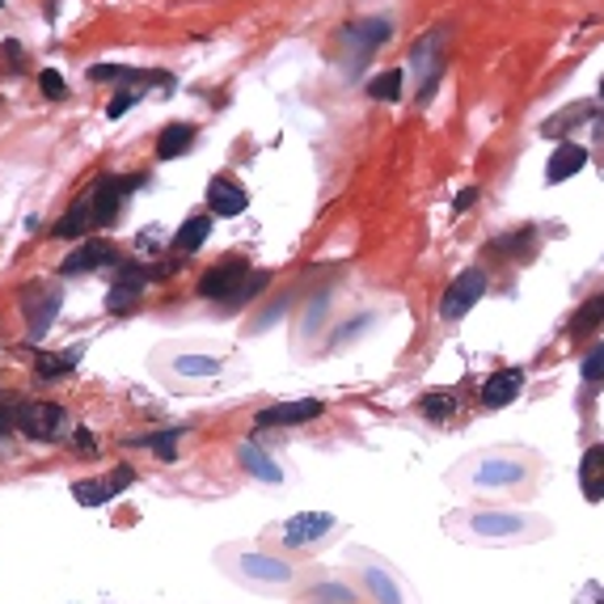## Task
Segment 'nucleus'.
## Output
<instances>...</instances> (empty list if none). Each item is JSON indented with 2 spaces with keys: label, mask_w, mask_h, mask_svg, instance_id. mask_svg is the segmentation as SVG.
Returning a JSON list of instances; mask_svg holds the SVG:
<instances>
[{
  "label": "nucleus",
  "mask_w": 604,
  "mask_h": 604,
  "mask_svg": "<svg viewBox=\"0 0 604 604\" xmlns=\"http://www.w3.org/2000/svg\"><path fill=\"white\" fill-rule=\"evenodd\" d=\"M601 97H604V81H601Z\"/></svg>",
  "instance_id": "41"
},
{
  "label": "nucleus",
  "mask_w": 604,
  "mask_h": 604,
  "mask_svg": "<svg viewBox=\"0 0 604 604\" xmlns=\"http://www.w3.org/2000/svg\"><path fill=\"white\" fill-rule=\"evenodd\" d=\"M245 279H250L245 258H224V263H216L212 271H203L199 296H203V300H233V296L242 292Z\"/></svg>",
  "instance_id": "5"
},
{
  "label": "nucleus",
  "mask_w": 604,
  "mask_h": 604,
  "mask_svg": "<svg viewBox=\"0 0 604 604\" xmlns=\"http://www.w3.org/2000/svg\"><path fill=\"white\" fill-rule=\"evenodd\" d=\"M520 389H524V368H499L483 385V406L504 411V406H511L520 398Z\"/></svg>",
  "instance_id": "15"
},
{
  "label": "nucleus",
  "mask_w": 604,
  "mask_h": 604,
  "mask_svg": "<svg viewBox=\"0 0 604 604\" xmlns=\"http://www.w3.org/2000/svg\"><path fill=\"white\" fill-rule=\"evenodd\" d=\"M474 194H478V191H460V199H457V212H465V208L474 203Z\"/></svg>",
  "instance_id": "40"
},
{
  "label": "nucleus",
  "mask_w": 604,
  "mask_h": 604,
  "mask_svg": "<svg viewBox=\"0 0 604 604\" xmlns=\"http://www.w3.org/2000/svg\"><path fill=\"white\" fill-rule=\"evenodd\" d=\"M460 406V398H453V393H427L423 402H418V414H427L432 423H444V418H453Z\"/></svg>",
  "instance_id": "26"
},
{
  "label": "nucleus",
  "mask_w": 604,
  "mask_h": 604,
  "mask_svg": "<svg viewBox=\"0 0 604 604\" xmlns=\"http://www.w3.org/2000/svg\"><path fill=\"white\" fill-rule=\"evenodd\" d=\"M237 457H242L245 474H254V478H263V483H284V469H279L275 460L266 457V453H258L254 444H245Z\"/></svg>",
  "instance_id": "23"
},
{
  "label": "nucleus",
  "mask_w": 604,
  "mask_h": 604,
  "mask_svg": "<svg viewBox=\"0 0 604 604\" xmlns=\"http://www.w3.org/2000/svg\"><path fill=\"white\" fill-rule=\"evenodd\" d=\"M89 224H94V208H89V191H85L73 203V208L64 212V220L55 224V233H60V237H81V233H85Z\"/></svg>",
  "instance_id": "22"
},
{
  "label": "nucleus",
  "mask_w": 604,
  "mask_h": 604,
  "mask_svg": "<svg viewBox=\"0 0 604 604\" xmlns=\"http://www.w3.org/2000/svg\"><path fill=\"white\" fill-rule=\"evenodd\" d=\"M321 411H326V402H317V398L279 402V406H266V411H258L254 427H296V423H314V418H321Z\"/></svg>",
  "instance_id": "8"
},
{
  "label": "nucleus",
  "mask_w": 604,
  "mask_h": 604,
  "mask_svg": "<svg viewBox=\"0 0 604 604\" xmlns=\"http://www.w3.org/2000/svg\"><path fill=\"white\" fill-rule=\"evenodd\" d=\"M592 115H596V106H592V102H580V106H571V110H562V115H554V119L545 123V136H562V131H571V123L592 119Z\"/></svg>",
  "instance_id": "30"
},
{
  "label": "nucleus",
  "mask_w": 604,
  "mask_h": 604,
  "mask_svg": "<svg viewBox=\"0 0 604 604\" xmlns=\"http://www.w3.org/2000/svg\"><path fill=\"white\" fill-rule=\"evenodd\" d=\"M266 279H271V275H266V271H258V275H254V271H250V279H245V284H242V292H237V296H233V300H229V309H237V305H245V300H254V296H258V292L266 288Z\"/></svg>",
  "instance_id": "32"
},
{
  "label": "nucleus",
  "mask_w": 604,
  "mask_h": 604,
  "mask_svg": "<svg viewBox=\"0 0 604 604\" xmlns=\"http://www.w3.org/2000/svg\"><path fill=\"white\" fill-rule=\"evenodd\" d=\"M580 490L583 499H592V504H601L604 499V444H592L580 460Z\"/></svg>",
  "instance_id": "18"
},
{
  "label": "nucleus",
  "mask_w": 604,
  "mask_h": 604,
  "mask_svg": "<svg viewBox=\"0 0 604 604\" xmlns=\"http://www.w3.org/2000/svg\"><path fill=\"white\" fill-rule=\"evenodd\" d=\"M81 360V347H68V351H55V356H39V377L51 381V377H68L73 372V363Z\"/></svg>",
  "instance_id": "25"
},
{
  "label": "nucleus",
  "mask_w": 604,
  "mask_h": 604,
  "mask_svg": "<svg viewBox=\"0 0 604 604\" xmlns=\"http://www.w3.org/2000/svg\"><path fill=\"white\" fill-rule=\"evenodd\" d=\"M208 208H212V216H242L250 208V194L233 178H212L208 182Z\"/></svg>",
  "instance_id": "17"
},
{
  "label": "nucleus",
  "mask_w": 604,
  "mask_h": 604,
  "mask_svg": "<svg viewBox=\"0 0 604 604\" xmlns=\"http://www.w3.org/2000/svg\"><path fill=\"white\" fill-rule=\"evenodd\" d=\"M39 89H43L47 97H64V94H68V85H64V76H60V73H43V76H39Z\"/></svg>",
  "instance_id": "38"
},
{
  "label": "nucleus",
  "mask_w": 604,
  "mask_h": 604,
  "mask_svg": "<svg viewBox=\"0 0 604 604\" xmlns=\"http://www.w3.org/2000/svg\"><path fill=\"white\" fill-rule=\"evenodd\" d=\"M583 166H587V148L571 145V140H562V145L550 152V161H545V182H550V187H558V182H566V178L583 173Z\"/></svg>",
  "instance_id": "16"
},
{
  "label": "nucleus",
  "mask_w": 604,
  "mask_h": 604,
  "mask_svg": "<svg viewBox=\"0 0 604 604\" xmlns=\"http://www.w3.org/2000/svg\"><path fill=\"white\" fill-rule=\"evenodd\" d=\"M342 39H347L351 55H356V60L363 64V60H368L372 51L385 47L389 39H393V22H389V18H368V22L347 25V34H342Z\"/></svg>",
  "instance_id": "10"
},
{
  "label": "nucleus",
  "mask_w": 604,
  "mask_h": 604,
  "mask_svg": "<svg viewBox=\"0 0 604 604\" xmlns=\"http://www.w3.org/2000/svg\"><path fill=\"white\" fill-rule=\"evenodd\" d=\"M469 524H474L478 532H486V537H504V532L524 529V520H520V516H474Z\"/></svg>",
  "instance_id": "28"
},
{
  "label": "nucleus",
  "mask_w": 604,
  "mask_h": 604,
  "mask_svg": "<svg viewBox=\"0 0 604 604\" xmlns=\"http://www.w3.org/2000/svg\"><path fill=\"white\" fill-rule=\"evenodd\" d=\"M444 43H448V30H432V34H423L411 51V68L418 73V94L432 97V85L439 68H444Z\"/></svg>",
  "instance_id": "4"
},
{
  "label": "nucleus",
  "mask_w": 604,
  "mask_h": 604,
  "mask_svg": "<svg viewBox=\"0 0 604 604\" xmlns=\"http://www.w3.org/2000/svg\"><path fill=\"white\" fill-rule=\"evenodd\" d=\"M178 427H173V432H161V435H152V439H148V444H152V448H157V453H161V457L166 460H173V453H178Z\"/></svg>",
  "instance_id": "35"
},
{
  "label": "nucleus",
  "mask_w": 604,
  "mask_h": 604,
  "mask_svg": "<svg viewBox=\"0 0 604 604\" xmlns=\"http://www.w3.org/2000/svg\"><path fill=\"white\" fill-rule=\"evenodd\" d=\"M127 187H140V178H97L94 187H89V208H94V224L97 229H106L110 220L119 216V203L123 194H127Z\"/></svg>",
  "instance_id": "7"
},
{
  "label": "nucleus",
  "mask_w": 604,
  "mask_h": 604,
  "mask_svg": "<svg viewBox=\"0 0 604 604\" xmlns=\"http://www.w3.org/2000/svg\"><path fill=\"white\" fill-rule=\"evenodd\" d=\"M532 250H537V229H532V224H520L516 233H508V237H495V242H490V254L511 258V263H529Z\"/></svg>",
  "instance_id": "19"
},
{
  "label": "nucleus",
  "mask_w": 604,
  "mask_h": 604,
  "mask_svg": "<svg viewBox=\"0 0 604 604\" xmlns=\"http://www.w3.org/2000/svg\"><path fill=\"white\" fill-rule=\"evenodd\" d=\"M22 314H25V335L39 342L47 335V326L60 314V292L47 288V284H30L22 288Z\"/></svg>",
  "instance_id": "3"
},
{
  "label": "nucleus",
  "mask_w": 604,
  "mask_h": 604,
  "mask_svg": "<svg viewBox=\"0 0 604 604\" xmlns=\"http://www.w3.org/2000/svg\"><path fill=\"white\" fill-rule=\"evenodd\" d=\"M469 465H474V483L478 486H516L529 474V465H520L511 457H478Z\"/></svg>",
  "instance_id": "14"
},
{
  "label": "nucleus",
  "mask_w": 604,
  "mask_h": 604,
  "mask_svg": "<svg viewBox=\"0 0 604 604\" xmlns=\"http://www.w3.org/2000/svg\"><path fill=\"white\" fill-rule=\"evenodd\" d=\"M0 60H4V64H0L4 73H22V68H25L22 43H13V39H9V43H0Z\"/></svg>",
  "instance_id": "33"
},
{
  "label": "nucleus",
  "mask_w": 604,
  "mask_h": 604,
  "mask_svg": "<svg viewBox=\"0 0 604 604\" xmlns=\"http://www.w3.org/2000/svg\"><path fill=\"white\" fill-rule=\"evenodd\" d=\"M131 68H123V64H97L94 73H89V81H131Z\"/></svg>",
  "instance_id": "36"
},
{
  "label": "nucleus",
  "mask_w": 604,
  "mask_h": 604,
  "mask_svg": "<svg viewBox=\"0 0 604 604\" xmlns=\"http://www.w3.org/2000/svg\"><path fill=\"white\" fill-rule=\"evenodd\" d=\"M148 279H152V271H145V266H127L119 279H115L110 296H106V309H110V314H131V309L140 305V292H145Z\"/></svg>",
  "instance_id": "13"
},
{
  "label": "nucleus",
  "mask_w": 604,
  "mask_h": 604,
  "mask_svg": "<svg viewBox=\"0 0 604 604\" xmlns=\"http://www.w3.org/2000/svg\"><path fill=\"white\" fill-rule=\"evenodd\" d=\"M194 140V127L191 123H170L166 131H161V140H157V157L161 161H173V157H182Z\"/></svg>",
  "instance_id": "21"
},
{
  "label": "nucleus",
  "mask_w": 604,
  "mask_h": 604,
  "mask_svg": "<svg viewBox=\"0 0 604 604\" xmlns=\"http://www.w3.org/2000/svg\"><path fill=\"white\" fill-rule=\"evenodd\" d=\"M330 529H335V516H326V511H300V516H292L288 524H284V545H292V550L314 545Z\"/></svg>",
  "instance_id": "12"
},
{
  "label": "nucleus",
  "mask_w": 604,
  "mask_h": 604,
  "mask_svg": "<svg viewBox=\"0 0 604 604\" xmlns=\"http://www.w3.org/2000/svg\"><path fill=\"white\" fill-rule=\"evenodd\" d=\"M76 444H81V448H94V435L85 432V427H76Z\"/></svg>",
  "instance_id": "39"
},
{
  "label": "nucleus",
  "mask_w": 604,
  "mask_h": 604,
  "mask_svg": "<svg viewBox=\"0 0 604 604\" xmlns=\"http://www.w3.org/2000/svg\"><path fill=\"white\" fill-rule=\"evenodd\" d=\"M601 326H604V292H601V296H592L580 314L571 317V339H580V342L592 339Z\"/></svg>",
  "instance_id": "20"
},
{
  "label": "nucleus",
  "mask_w": 604,
  "mask_h": 604,
  "mask_svg": "<svg viewBox=\"0 0 604 604\" xmlns=\"http://www.w3.org/2000/svg\"><path fill=\"white\" fill-rule=\"evenodd\" d=\"M110 263H119V245L106 242V237H89L64 258V275H85V271H102Z\"/></svg>",
  "instance_id": "9"
},
{
  "label": "nucleus",
  "mask_w": 604,
  "mask_h": 604,
  "mask_svg": "<svg viewBox=\"0 0 604 604\" xmlns=\"http://www.w3.org/2000/svg\"><path fill=\"white\" fill-rule=\"evenodd\" d=\"M368 97H377V102H398V97H402V73L389 68V73L372 76V81H368Z\"/></svg>",
  "instance_id": "27"
},
{
  "label": "nucleus",
  "mask_w": 604,
  "mask_h": 604,
  "mask_svg": "<svg viewBox=\"0 0 604 604\" xmlns=\"http://www.w3.org/2000/svg\"><path fill=\"white\" fill-rule=\"evenodd\" d=\"M131 483H136V474H131V469H115L110 478H89V483H76L73 495H76V504H81V508H102V504H110L123 486H131Z\"/></svg>",
  "instance_id": "11"
},
{
  "label": "nucleus",
  "mask_w": 604,
  "mask_h": 604,
  "mask_svg": "<svg viewBox=\"0 0 604 604\" xmlns=\"http://www.w3.org/2000/svg\"><path fill=\"white\" fill-rule=\"evenodd\" d=\"M140 102V94H119V97H110V106H106V119H123L131 106Z\"/></svg>",
  "instance_id": "37"
},
{
  "label": "nucleus",
  "mask_w": 604,
  "mask_h": 604,
  "mask_svg": "<svg viewBox=\"0 0 604 604\" xmlns=\"http://www.w3.org/2000/svg\"><path fill=\"white\" fill-rule=\"evenodd\" d=\"M483 296H486V271L483 266H465L457 279L448 284V292H444V300H439V317H444V321H460V317L483 300Z\"/></svg>",
  "instance_id": "2"
},
{
  "label": "nucleus",
  "mask_w": 604,
  "mask_h": 604,
  "mask_svg": "<svg viewBox=\"0 0 604 604\" xmlns=\"http://www.w3.org/2000/svg\"><path fill=\"white\" fill-rule=\"evenodd\" d=\"M0 432H18L39 439V444H55L76 427L68 423V411L55 402H0Z\"/></svg>",
  "instance_id": "1"
},
{
  "label": "nucleus",
  "mask_w": 604,
  "mask_h": 604,
  "mask_svg": "<svg viewBox=\"0 0 604 604\" xmlns=\"http://www.w3.org/2000/svg\"><path fill=\"white\" fill-rule=\"evenodd\" d=\"M208 233H212V216H191L182 229H178L173 250H178V254H191V250H199V245L208 242Z\"/></svg>",
  "instance_id": "24"
},
{
  "label": "nucleus",
  "mask_w": 604,
  "mask_h": 604,
  "mask_svg": "<svg viewBox=\"0 0 604 604\" xmlns=\"http://www.w3.org/2000/svg\"><path fill=\"white\" fill-rule=\"evenodd\" d=\"M368 587L381 596V604H398V587H393V583H389L381 571H368Z\"/></svg>",
  "instance_id": "34"
},
{
  "label": "nucleus",
  "mask_w": 604,
  "mask_h": 604,
  "mask_svg": "<svg viewBox=\"0 0 604 604\" xmlns=\"http://www.w3.org/2000/svg\"><path fill=\"white\" fill-rule=\"evenodd\" d=\"M161 372H170L178 381H212L224 372V360L208 351H161Z\"/></svg>",
  "instance_id": "6"
},
{
  "label": "nucleus",
  "mask_w": 604,
  "mask_h": 604,
  "mask_svg": "<svg viewBox=\"0 0 604 604\" xmlns=\"http://www.w3.org/2000/svg\"><path fill=\"white\" fill-rule=\"evenodd\" d=\"M580 372H583V381H587V385H604V339H596L587 351H583Z\"/></svg>",
  "instance_id": "29"
},
{
  "label": "nucleus",
  "mask_w": 604,
  "mask_h": 604,
  "mask_svg": "<svg viewBox=\"0 0 604 604\" xmlns=\"http://www.w3.org/2000/svg\"><path fill=\"white\" fill-rule=\"evenodd\" d=\"M245 562V571L250 575H263V580H271V583H284L292 575L284 562H275V558H242Z\"/></svg>",
  "instance_id": "31"
}]
</instances>
